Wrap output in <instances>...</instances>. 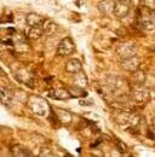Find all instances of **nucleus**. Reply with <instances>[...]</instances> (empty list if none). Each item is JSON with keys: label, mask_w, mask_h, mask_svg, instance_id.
Listing matches in <instances>:
<instances>
[{"label": "nucleus", "mask_w": 155, "mask_h": 157, "mask_svg": "<svg viewBox=\"0 0 155 157\" xmlns=\"http://www.w3.org/2000/svg\"><path fill=\"white\" fill-rule=\"evenodd\" d=\"M56 116H57V120L63 123V124H69L72 122V114L67 110H63V109H58L56 111Z\"/></svg>", "instance_id": "2eb2a0df"}, {"label": "nucleus", "mask_w": 155, "mask_h": 157, "mask_svg": "<svg viewBox=\"0 0 155 157\" xmlns=\"http://www.w3.org/2000/svg\"><path fill=\"white\" fill-rule=\"evenodd\" d=\"M73 82H74V86H78V87H81V88H85L89 83L87 81V78L85 75V73L81 70L77 74H74V78H73Z\"/></svg>", "instance_id": "4468645a"}, {"label": "nucleus", "mask_w": 155, "mask_h": 157, "mask_svg": "<svg viewBox=\"0 0 155 157\" xmlns=\"http://www.w3.org/2000/svg\"><path fill=\"white\" fill-rule=\"evenodd\" d=\"M141 58L138 56H132V57H129V58H124L121 60V68L126 71H131L133 73L137 69H139V65H141Z\"/></svg>", "instance_id": "423d86ee"}, {"label": "nucleus", "mask_w": 155, "mask_h": 157, "mask_svg": "<svg viewBox=\"0 0 155 157\" xmlns=\"http://www.w3.org/2000/svg\"><path fill=\"white\" fill-rule=\"evenodd\" d=\"M116 147H117V150H119L120 154H125V152L127 151L126 144H125L124 141H121V140H116Z\"/></svg>", "instance_id": "aec40b11"}, {"label": "nucleus", "mask_w": 155, "mask_h": 157, "mask_svg": "<svg viewBox=\"0 0 155 157\" xmlns=\"http://www.w3.org/2000/svg\"><path fill=\"white\" fill-rule=\"evenodd\" d=\"M147 80V75L143 70L137 69L136 71H133V82L135 85H143Z\"/></svg>", "instance_id": "f3484780"}, {"label": "nucleus", "mask_w": 155, "mask_h": 157, "mask_svg": "<svg viewBox=\"0 0 155 157\" xmlns=\"http://www.w3.org/2000/svg\"><path fill=\"white\" fill-rule=\"evenodd\" d=\"M68 91H69V93H70L72 97H85V96H86V92L84 91V88L78 87V86L69 87Z\"/></svg>", "instance_id": "a211bd4d"}, {"label": "nucleus", "mask_w": 155, "mask_h": 157, "mask_svg": "<svg viewBox=\"0 0 155 157\" xmlns=\"http://www.w3.org/2000/svg\"><path fill=\"white\" fill-rule=\"evenodd\" d=\"M116 52H117V55L122 59L129 58V57H132V56L137 55V47H136L135 44L125 42V44H120L117 46Z\"/></svg>", "instance_id": "39448f33"}, {"label": "nucleus", "mask_w": 155, "mask_h": 157, "mask_svg": "<svg viewBox=\"0 0 155 157\" xmlns=\"http://www.w3.org/2000/svg\"><path fill=\"white\" fill-rule=\"evenodd\" d=\"M28 106H29V109L35 115H39V116H45L46 113L50 110V105L41 97H38V96L29 97V99H28Z\"/></svg>", "instance_id": "f03ea898"}, {"label": "nucleus", "mask_w": 155, "mask_h": 157, "mask_svg": "<svg viewBox=\"0 0 155 157\" xmlns=\"http://www.w3.org/2000/svg\"><path fill=\"white\" fill-rule=\"evenodd\" d=\"M40 156H55V154L52 152V150L51 149H49V147H45V149H42L41 150V152H40Z\"/></svg>", "instance_id": "4be33fe9"}, {"label": "nucleus", "mask_w": 155, "mask_h": 157, "mask_svg": "<svg viewBox=\"0 0 155 157\" xmlns=\"http://www.w3.org/2000/svg\"><path fill=\"white\" fill-rule=\"evenodd\" d=\"M14 98V93L7 87H0V101L5 105H10Z\"/></svg>", "instance_id": "f8f14e48"}, {"label": "nucleus", "mask_w": 155, "mask_h": 157, "mask_svg": "<svg viewBox=\"0 0 155 157\" xmlns=\"http://www.w3.org/2000/svg\"><path fill=\"white\" fill-rule=\"evenodd\" d=\"M42 35H44V28L41 25H29L26 32V36L30 40H38Z\"/></svg>", "instance_id": "1a4fd4ad"}, {"label": "nucleus", "mask_w": 155, "mask_h": 157, "mask_svg": "<svg viewBox=\"0 0 155 157\" xmlns=\"http://www.w3.org/2000/svg\"><path fill=\"white\" fill-rule=\"evenodd\" d=\"M143 4L147 9L155 11V0H143Z\"/></svg>", "instance_id": "412c9836"}, {"label": "nucleus", "mask_w": 155, "mask_h": 157, "mask_svg": "<svg viewBox=\"0 0 155 157\" xmlns=\"http://www.w3.org/2000/svg\"><path fill=\"white\" fill-rule=\"evenodd\" d=\"M81 70H82V65H81V62L79 59L72 58L66 63V71L68 74L74 75V74H77Z\"/></svg>", "instance_id": "9d476101"}, {"label": "nucleus", "mask_w": 155, "mask_h": 157, "mask_svg": "<svg viewBox=\"0 0 155 157\" xmlns=\"http://www.w3.org/2000/svg\"><path fill=\"white\" fill-rule=\"evenodd\" d=\"M130 11V2L129 1H115L113 13L117 18H124L129 15Z\"/></svg>", "instance_id": "0eeeda50"}, {"label": "nucleus", "mask_w": 155, "mask_h": 157, "mask_svg": "<svg viewBox=\"0 0 155 157\" xmlns=\"http://www.w3.org/2000/svg\"><path fill=\"white\" fill-rule=\"evenodd\" d=\"M131 97L137 103H147L150 99L149 90L143 87V85H136L131 90Z\"/></svg>", "instance_id": "20e7f679"}, {"label": "nucleus", "mask_w": 155, "mask_h": 157, "mask_svg": "<svg viewBox=\"0 0 155 157\" xmlns=\"http://www.w3.org/2000/svg\"><path fill=\"white\" fill-rule=\"evenodd\" d=\"M11 155L16 157H27V156H32V152L24 147L23 145H19V144H16L11 147Z\"/></svg>", "instance_id": "ddd939ff"}, {"label": "nucleus", "mask_w": 155, "mask_h": 157, "mask_svg": "<svg viewBox=\"0 0 155 157\" xmlns=\"http://www.w3.org/2000/svg\"><path fill=\"white\" fill-rule=\"evenodd\" d=\"M107 86L109 87L110 92L119 96H126L129 92V86L125 80L119 76H109L107 80Z\"/></svg>", "instance_id": "f257e3e1"}, {"label": "nucleus", "mask_w": 155, "mask_h": 157, "mask_svg": "<svg viewBox=\"0 0 155 157\" xmlns=\"http://www.w3.org/2000/svg\"><path fill=\"white\" fill-rule=\"evenodd\" d=\"M57 32V24L56 23H54V22H49L45 27H44V34H46V35H52V34H55Z\"/></svg>", "instance_id": "6ab92c4d"}, {"label": "nucleus", "mask_w": 155, "mask_h": 157, "mask_svg": "<svg viewBox=\"0 0 155 157\" xmlns=\"http://www.w3.org/2000/svg\"><path fill=\"white\" fill-rule=\"evenodd\" d=\"M26 22L28 25H41L45 22V18L37 13H28L26 16Z\"/></svg>", "instance_id": "dca6fc26"}, {"label": "nucleus", "mask_w": 155, "mask_h": 157, "mask_svg": "<svg viewBox=\"0 0 155 157\" xmlns=\"http://www.w3.org/2000/svg\"><path fill=\"white\" fill-rule=\"evenodd\" d=\"M152 124H153V127L155 128V117L153 118V121H152Z\"/></svg>", "instance_id": "5701e85b"}, {"label": "nucleus", "mask_w": 155, "mask_h": 157, "mask_svg": "<svg viewBox=\"0 0 155 157\" xmlns=\"http://www.w3.org/2000/svg\"><path fill=\"white\" fill-rule=\"evenodd\" d=\"M114 1H129V0H114Z\"/></svg>", "instance_id": "b1692460"}, {"label": "nucleus", "mask_w": 155, "mask_h": 157, "mask_svg": "<svg viewBox=\"0 0 155 157\" xmlns=\"http://www.w3.org/2000/svg\"><path fill=\"white\" fill-rule=\"evenodd\" d=\"M114 0H102L98 2V10L103 13V15H112L114 11Z\"/></svg>", "instance_id": "9b49d317"}, {"label": "nucleus", "mask_w": 155, "mask_h": 157, "mask_svg": "<svg viewBox=\"0 0 155 157\" xmlns=\"http://www.w3.org/2000/svg\"><path fill=\"white\" fill-rule=\"evenodd\" d=\"M141 1H143V0H141Z\"/></svg>", "instance_id": "393cba45"}, {"label": "nucleus", "mask_w": 155, "mask_h": 157, "mask_svg": "<svg viewBox=\"0 0 155 157\" xmlns=\"http://www.w3.org/2000/svg\"><path fill=\"white\" fill-rule=\"evenodd\" d=\"M75 51V45L73 42V40L70 38H63L58 42L57 46V55L64 57V56H70L72 53H74Z\"/></svg>", "instance_id": "7ed1b4c3"}, {"label": "nucleus", "mask_w": 155, "mask_h": 157, "mask_svg": "<svg viewBox=\"0 0 155 157\" xmlns=\"http://www.w3.org/2000/svg\"><path fill=\"white\" fill-rule=\"evenodd\" d=\"M47 96L52 99H58V100H66V99L72 98L68 88H55L50 90L47 92Z\"/></svg>", "instance_id": "6e6552de"}]
</instances>
